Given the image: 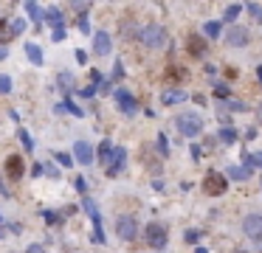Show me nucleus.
I'll return each instance as SVG.
<instances>
[{"label":"nucleus","instance_id":"obj_13","mask_svg":"<svg viewBox=\"0 0 262 253\" xmlns=\"http://www.w3.org/2000/svg\"><path fill=\"white\" fill-rule=\"evenodd\" d=\"M226 42L231 45V48H242V45H248V31H245L242 26H234V28H228Z\"/></svg>","mask_w":262,"mask_h":253},{"label":"nucleus","instance_id":"obj_29","mask_svg":"<svg viewBox=\"0 0 262 253\" xmlns=\"http://www.w3.org/2000/svg\"><path fill=\"white\" fill-rule=\"evenodd\" d=\"M12 90V79L9 76H0V93H9Z\"/></svg>","mask_w":262,"mask_h":253},{"label":"nucleus","instance_id":"obj_25","mask_svg":"<svg viewBox=\"0 0 262 253\" xmlns=\"http://www.w3.org/2000/svg\"><path fill=\"white\" fill-rule=\"evenodd\" d=\"M237 14H240V6L234 3V6H228V9H226V20H228V23H234V20H237Z\"/></svg>","mask_w":262,"mask_h":253},{"label":"nucleus","instance_id":"obj_7","mask_svg":"<svg viewBox=\"0 0 262 253\" xmlns=\"http://www.w3.org/2000/svg\"><path fill=\"white\" fill-rule=\"evenodd\" d=\"M226 186H228V180L223 175H217V172H212V175H206V180H203V191L209 197H217V194H223L226 191Z\"/></svg>","mask_w":262,"mask_h":253},{"label":"nucleus","instance_id":"obj_27","mask_svg":"<svg viewBox=\"0 0 262 253\" xmlns=\"http://www.w3.org/2000/svg\"><path fill=\"white\" fill-rule=\"evenodd\" d=\"M158 152H161V155H169V144H166V138H163V135H158Z\"/></svg>","mask_w":262,"mask_h":253},{"label":"nucleus","instance_id":"obj_43","mask_svg":"<svg viewBox=\"0 0 262 253\" xmlns=\"http://www.w3.org/2000/svg\"><path fill=\"white\" fill-rule=\"evenodd\" d=\"M256 76H259V82H262V65H259V68H256Z\"/></svg>","mask_w":262,"mask_h":253},{"label":"nucleus","instance_id":"obj_41","mask_svg":"<svg viewBox=\"0 0 262 253\" xmlns=\"http://www.w3.org/2000/svg\"><path fill=\"white\" fill-rule=\"evenodd\" d=\"M76 189H79V191H82V194H85V189H88V183H85V180H82V177H79V180H76Z\"/></svg>","mask_w":262,"mask_h":253},{"label":"nucleus","instance_id":"obj_35","mask_svg":"<svg viewBox=\"0 0 262 253\" xmlns=\"http://www.w3.org/2000/svg\"><path fill=\"white\" fill-rule=\"evenodd\" d=\"M62 87L65 90H71V73H62Z\"/></svg>","mask_w":262,"mask_h":253},{"label":"nucleus","instance_id":"obj_30","mask_svg":"<svg viewBox=\"0 0 262 253\" xmlns=\"http://www.w3.org/2000/svg\"><path fill=\"white\" fill-rule=\"evenodd\" d=\"M20 141H23V147H26V149H34V144H31V138H29L26 130H20Z\"/></svg>","mask_w":262,"mask_h":253},{"label":"nucleus","instance_id":"obj_42","mask_svg":"<svg viewBox=\"0 0 262 253\" xmlns=\"http://www.w3.org/2000/svg\"><path fill=\"white\" fill-rule=\"evenodd\" d=\"M26 253H45V250H43V247H40V245H31V247H29V250H26Z\"/></svg>","mask_w":262,"mask_h":253},{"label":"nucleus","instance_id":"obj_40","mask_svg":"<svg viewBox=\"0 0 262 253\" xmlns=\"http://www.w3.org/2000/svg\"><path fill=\"white\" fill-rule=\"evenodd\" d=\"M93 93H96V84H91V87H85V90H82V96L88 98V96H93Z\"/></svg>","mask_w":262,"mask_h":253},{"label":"nucleus","instance_id":"obj_19","mask_svg":"<svg viewBox=\"0 0 262 253\" xmlns=\"http://www.w3.org/2000/svg\"><path fill=\"white\" fill-rule=\"evenodd\" d=\"M184 98H186L184 90H166L161 96V101H163V104H175V101H184Z\"/></svg>","mask_w":262,"mask_h":253},{"label":"nucleus","instance_id":"obj_12","mask_svg":"<svg viewBox=\"0 0 262 253\" xmlns=\"http://www.w3.org/2000/svg\"><path fill=\"white\" fill-rule=\"evenodd\" d=\"M23 172H26L23 158H20V155H9V158H6V175L12 177V180H20Z\"/></svg>","mask_w":262,"mask_h":253},{"label":"nucleus","instance_id":"obj_18","mask_svg":"<svg viewBox=\"0 0 262 253\" xmlns=\"http://www.w3.org/2000/svg\"><path fill=\"white\" fill-rule=\"evenodd\" d=\"M248 175H251V169L248 166H228V177H231V180H248Z\"/></svg>","mask_w":262,"mask_h":253},{"label":"nucleus","instance_id":"obj_11","mask_svg":"<svg viewBox=\"0 0 262 253\" xmlns=\"http://www.w3.org/2000/svg\"><path fill=\"white\" fill-rule=\"evenodd\" d=\"M124 163H127V149L116 147V152H113V161L107 163V175H110V177L121 175V169H124Z\"/></svg>","mask_w":262,"mask_h":253},{"label":"nucleus","instance_id":"obj_16","mask_svg":"<svg viewBox=\"0 0 262 253\" xmlns=\"http://www.w3.org/2000/svg\"><path fill=\"white\" fill-rule=\"evenodd\" d=\"M26 56H29L34 65H43V48L34 45V42H26Z\"/></svg>","mask_w":262,"mask_h":253},{"label":"nucleus","instance_id":"obj_17","mask_svg":"<svg viewBox=\"0 0 262 253\" xmlns=\"http://www.w3.org/2000/svg\"><path fill=\"white\" fill-rule=\"evenodd\" d=\"M26 12H29V17L37 23V26H40V23L45 20V12H43V6H37V3H31V0L26 3Z\"/></svg>","mask_w":262,"mask_h":253},{"label":"nucleus","instance_id":"obj_31","mask_svg":"<svg viewBox=\"0 0 262 253\" xmlns=\"http://www.w3.org/2000/svg\"><path fill=\"white\" fill-rule=\"evenodd\" d=\"M214 96L226 98V96H228V87H226V84H214Z\"/></svg>","mask_w":262,"mask_h":253},{"label":"nucleus","instance_id":"obj_39","mask_svg":"<svg viewBox=\"0 0 262 253\" xmlns=\"http://www.w3.org/2000/svg\"><path fill=\"white\" fill-rule=\"evenodd\" d=\"M121 73H124V68H121V62H116V68H113V76H116V79H121Z\"/></svg>","mask_w":262,"mask_h":253},{"label":"nucleus","instance_id":"obj_36","mask_svg":"<svg viewBox=\"0 0 262 253\" xmlns=\"http://www.w3.org/2000/svg\"><path fill=\"white\" fill-rule=\"evenodd\" d=\"M228 110H245V104H240V101H228Z\"/></svg>","mask_w":262,"mask_h":253},{"label":"nucleus","instance_id":"obj_9","mask_svg":"<svg viewBox=\"0 0 262 253\" xmlns=\"http://www.w3.org/2000/svg\"><path fill=\"white\" fill-rule=\"evenodd\" d=\"M93 51H96L99 56H107L110 51H113V40H110L107 31H96V34H93Z\"/></svg>","mask_w":262,"mask_h":253},{"label":"nucleus","instance_id":"obj_21","mask_svg":"<svg viewBox=\"0 0 262 253\" xmlns=\"http://www.w3.org/2000/svg\"><path fill=\"white\" fill-rule=\"evenodd\" d=\"M220 141H223V144H234V141H237V130L223 126V130H220Z\"/></svg>","mask_w":262,"mask_h":253},{"label":"nucleus","instance_id":"obj_20","mask_svg":"<svg viewBox=\"0 0 262 253\" xmlns=\"http://www.w3.org/2000/svg\"><path fill=\"white\" fill-rule=\"evenodd\" d=\"M45 20H48L51 26H54V31H57V28H62V12H59V9H51V12L45 14Z\"/></svg>","mask_w":262,"mask_h":253},{"label":"nucleus","instance_id":"obj_28","mask_svg":"<svg viewBox=\"0 0 262 253\" xmlns=\"http://www.w3.org/2000/svg\"><path fill=\"white\" fill-rule=\"evenodd\" d=\"M26 31V23L23 20H12V34H23Z\"/></svg>","mask_w":262,"mask_h":253},{"label":"nucleus","instance_id":"obj_26","mask_svg":"<svg viewBox=\"0 0 262 253\" xmlns=\"http://www.w3.org/2000/svg\"><path fill=\"white\" fill-rule=\"evenodd\" d=\"M121 31L127 34V40H133V37H135V26H133V23H127V20L121 23Z\"/></svg>","mask_w":262,"mask_h":253},{"label":"nucleus","instance_id":"obj_15","mask_svg":"<svg viewBox=\"0 0 262 253\" xmlns=\"http://www.w3.org/2000/svg\"><path fill=\"white\" fill-rule=\"evenodd\" d=\"M113 152H116L113 144H110V141H102V147H99V161H102V166H107V163L113 161Z\"/></svg>","mask_w":262,"mask_h":253},{"label":"nucleus","instance_id":"obj_6","mask_svg":"<svg viewBox=\"0 0 262 253\" xmlns=\"http://www.w3.org/2000/svg\"><path fill=\"white\" fill-rule=\"evenodd\" d=\"M116 233H119V239H124V242L135 239V233H138V222H135V217H119V219H116Z\"/></svg>","mask_w":262,"mask_h":253},{"label":"nucleus","instance_id":"obj_44","mask_svg":"<svg viewBox=\"0 0 262 253\" xmlns=\"http://www.w3.org/2000/svg\"><path fill=\"white\" fill-rule=\"evenodd\" d=\"M256 115H259V121H262V107H259V112H256Z\"/></svg>","mask_w":262,"mask_h":253},{"label":"nucleus","instance_id":"obj_3","mask_svg":"<svg viewBox=\"0 0 262 253\" xmlns=\"http://www.w3.org/2000/svg\"><path fill=\"white\" fill-rule=\"evenodd\" d=\"M138 37H141V42L147 48H161V45H166V28L163 26H147V28L138 31Z\"/></svg>","mask_w":262,"mask_h":253},{"label":"nucleus","instance_id":"obj_22","mask_svg":"<svg viewBox=\"0 0 262 253\" xmlns=\"http://www.w3.org/2000/svg\"><path fill=\"white\" fill-rule=\"evenodd\" d=\"M9 37H15V34H12V23H9V20H0V42H6Z\"/></svg>","mask_w":262,"mask_h":253},{"label":"nucleus","instance_id":"obj_23","mask_svg":"<svg viewBox=\"0 0 262 253\" xmlns=\"http://www.w3.org/2000/svg\"><path fill=\"white\" fill-rule=\"evenodd\" d=\"M220 28H223V26H220V23L209 20V23H206V26H203V31H206V34H209V37H220Z\"/></svg>","mask_w":262,"mask_h":253},{"label":"nucleus","instance_id":"obj_14","mask_svg":"<svg viewBox=\"0 0 262 253\" xmlns=\"http://www.w3.org/2000/svg\"><path fill=\"white\" fill-rule=\"evenodd\" d=\"M186 51H189L192 56H203L206 54V40H203V37H198V34H192L189 42H186Z\"/></svg>","mask_w":262,"mask_h":253},{"label":"nucleus","instance_id":"obj_32","mask_svg":"<svg viewBox=\"0 0 262 253\" xmlns=\"http://www.w3.org/2000/svg\"><path fill=\"white\" fill-rule=\"evenodd\" d=\"M198 239H200L198 231H186V242H189V245H198Z\"/></svg>","mask_w":262,"mask_h":253},{"label":"nucleus","instance_id":"obj_24","mask_svg":"<svg viewBox=\"0 0 262 253\" xmlns=\"http://www.w3.org/2000/svg\"><path fill=\"white\" fill-rule=\"evenodd\" d=\"M245 9L251 12V17H254V20H262V6H259V3H245Z\"/></svg>","mask_w":262,"mask_h":253},{"label":"nucleus","instance_id":"obj_5","mask_svg":"<svg viewBox=\"0 0 262 253\" xmlns=\"http://www.w3.org/2000/svg\"><path fill=\"white\" fill-rule=\"evenodd\" d=\"M242 231H245L248 236L262 247V217H259V214H248V217L242 219Z\"/></svg>","mask_w":262,"mask_h":253},{"label":"nucleus","instance_id":"obj_2","mask_svg":"<svg viewBox=\"0 0 262 253\" xmlns=\"http://www.w3.org/2000/svg\"><path fill=\"white\" fill-rule=\"evenodd\" d=\"M82 208L88 211V217L93 222V242L102 245L105 242V231H102V214H99V205L93 203V197H82Z\"/></svg>","mask_w":262,"mask_h":253},{"label":"nucleus","instance_id":"obj_4","mask_svg":"<svg viewBox=\"0 0 262 253\" xmlns=\"http://www.w3.org/2000/svg\"><path fill=\"white\" fill-rule=\"evenodd\" d=\"M144 236H147V245L149 247L163 250V247H166V239H169V233H166V228H163L161 222H149L147 231H144Z\"/></svg>","mask_w":262,"mask_h":253},{"label":"nucleus","instance_id":"obj_34","mask_svg":"<svg viewBox=\"0 0 262 253\" xmlns=\"http://www.w3.org/2000/svg\"><path fill=\"white\" fill-rule=\"evenodd\" d=\"M248 163H254V166H262V152L259 155H251V158H245Z\"/></svg>","mask_w":262,"mask_h":253},{"label":"nucleus","instance_id":"obj_38","mask_svg":"<svg viewBox=\"0 0 262 253\" xmlns=\"http://www.w3.org/2000/svg\"><path fill=\"white\" fill-rule=\"evenodd\" d=\"M57 161L62 163V166H71V158H68V155H57Z\"/></svg>","mask_w":262,"mask_h":253},{"label":"nucleus","instance_id":"obj_37","mask_svg":"<svg viewBox=\"0 0 262 253\" xmlns=\"http://www.w3.org/2000/svg\"><path fill=\"white\" fill-rule=\"evenodd\" d=\"M51 40H65V28H57V31H54V37H51Z\"/></svg>","mask_w":262,"mask_h":253},{"label":"nucleus","instance_id":"obj_1","mask_svg":"<svg viewBox=\"0 0 262 253\" xmlns=\"http://www.w3.org/2000/svg\"><path fill=\"white\" fill-rule=\"evenodd\" d=\"M175 126H178V133H181V135L195 138V135L203 133V118L195 115V112H181V115L175 118Z\"/></svg>","mask_w":262,"mask_h":253},{"label":"nucleus","instance_id":"obj_33","mask_svg":"<svg viewBox=\"0 0 262 253\" xmlns=\"http://www.w3.org/2000/svg\"><path fill=\"white\" fill-rule=\"evenodd\" d=\"M79 28H82V34H88V31H91V26H88V17H85V14L79 17Z\"/></svg>","mask_w":262,"mask_h":253},{"label":"nucleus","instance_id":"obj_8","mask_svg":"<svg viewBox=\"0 0 262 253\" xmlns=\"http://www.w3.org/2000/svg\"><path fill=\"white\" fill-rule=\"evenodd\" d=\"M116 101H119V110L127 112V115H135V112H138L135 96H133V93H127L124 87H119V90H116Z\"/></svg>","mask_w":262,"mask_h":253},{"label":"nucleus","instance_id":"obj_10","mask_svg":"<svg viewBox=\"0 0 262 253\" xmlns=\"http://www.w3.org/2000/svg\"><path fill=\"white\" fill-rule=\"evenodd\" d=\"M73 158H76L82 166H91L93 163V147L88 141H76V144H73Z\"/></svg>","mask_w":262,"mask_h":253}]
</instances>
